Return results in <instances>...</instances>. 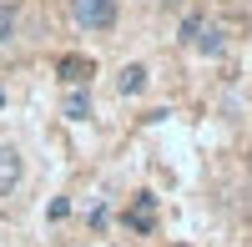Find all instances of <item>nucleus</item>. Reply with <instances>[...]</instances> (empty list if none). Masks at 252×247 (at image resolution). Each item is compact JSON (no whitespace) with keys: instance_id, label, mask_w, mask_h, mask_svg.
I'll list each match as a JSON object with an SVG mask.
<instances>
[{"instance_id":"nucleus-1","label":"nucleus","mask_w":252,"mask_h":247,"mask_svg":"<svg viewBox=\"0 0 252 247\" xmlns=\"http://www.w3.org/2000/svg\"><path fill=\"white\" fill-rule=\"evenodd\" d=\"M116 0H71V20L86 35H106V31H116Z\"/></svg>"},{"instance_id":"nucleus-2","label":"nucleus","mask_w":252,"mask_h":247,"mask_svg":"<svg viewBox=\"0 0 252 247\" xmlns=\"http://www.w3.org/2000/svg\"><path fill=\"white\" fill-rule=\"evenodd\" d=\"M56 76L66 81V86H91L96 61H91V56H81V51H71V56H61V61H56Z\"/></svg>"},{"instance_id":"nucleus-3","label":"nucleus","mask_w":252,"mask_h":247,"mask_svg":"<svg viewBox=\"0 0 252 247\" xmlns=\"http://www.w3.org/2000/svg\"><path fill=\"white\" fill-rule=\"evenodd\" d=\"M121 222H126L131 232H152V227H157V197H152V192H136V202L126 207Z\"/></svg>"},{"instance_id":"nucleus-4","label":"nucleus","mask_w":252,"mask_h":247,"mask_svg":"<svg viewBox=\"0 0 252 247\" xmlns=\"http://www.w3.org/2000/svg\"><path fill=\"white\" fill-rule=\"evenodd\" d=\"M61 116H66V121H91V91H86V86H66Z\"/></svg>"},{"instance_id":"nucleus-5","label":"nucleus","mask_w":252,"mask_h":247,"mask_svg":"<svg viewBox=\"0 0 252 247\" xmlns=\"http://www.w3.org/2000/svg\"><path fill=\"white\" fill-rule=\"evenodd\" d=\"M20 177H26V167H20V156L10 147H0V197H10L20 187Z\"/></svg>"},{"instance_id":"nucleus-6","label":"nucleus","mask_w":252,"mask_h":247,"mask_svg":"<svg viewBox=\"0 0 252 247\" xmlns=\"http://www.w3.org/2000/svg\"><path fill=\"white\" fill-rule=\"evenodd\" d=\"M146 81H152V71H146L141 61H131V66H121V76H116V91H121V96H141Z\"/></svg>"},{"instance_id":"nucleus-7","label":"nucleus","mask_w":252,"mask_h":247,"mask_svg":"<svg viewBox=\"0 0 252 247\" xmlns=\"http://www.w3.org/2000/svg\"><path fill=\"white\" fill-rule=\"evenodd\" d=\"M192 51H202V56H222V51H227V40H222L217 26H202V35L192 40Z\"/></svg>"},{"instance_id":"nucleus-8","label":"nucleus","mask_w":252,"mask_h":247,"mask_svg":"<svg viewBox=\"0 0 252 247\" xmlns=\"http://www.w3.org/2000/svg\"><path fill=\"white\" fill-rule=\"evenodd\" d=\"M202 26H207V15H202V10H192V15L182 20V46H192V40L202 35Z\"/></svg>"},{"instance_id":"nucleus-9","label":"nucleus","mask_w":252,"mask_h":247,"mask_svg":"<svg viewBox=\"0 0 252 247\" xmlns=\"http://www.w3.org/2000/svg\"><path fill=\"white\" fill-rule=\"evenodd\" d=\"M66 217H71V202L56 197V202H51V222H66Z\"/></svg>"},{"instance_id":"nucleus-10","label":"nucleus","mask_w":252,"mask_h":247,"mask_svg":"<svg viewBox=\"0 0 252 247\" xmlns=\"http://www.w3.org/2000/svg\"><path fill=\"white\" fill-rule=\"evenodd\" d=\"M10 20H15L10 10H5V15H0V40H10Z\"/></svg>"},{"instance_id":"nucleus-11","label":"nucleus","mask_w":252,"mask_h":247,"mask_svg":"<svg viewBox=\"0 0 252 247\" xmlns=\"http://www.w3.org/2000/svg\"><path fill=\"white\" fill-rule=\"evenodd\" d=\"M0 111H5V86H0Z\"/></svg>"},{"instance_id":"nucleus-12","label":"nucleus","mask_w":252,"mask_h":247,"mask_svg":"<svg viewBox=\"0 0 252 247\" xmlns=\"http://www.w3.org/2000/svg\"><path fill=\"white\" fill-rule=\"evenodd\" d=\"M157 5H177V0H157Z\"/></svg>"}]
</instances>
